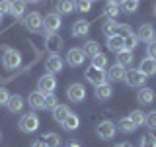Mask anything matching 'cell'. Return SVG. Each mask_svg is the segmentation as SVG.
Listing matches in <instances>:
<instances>
[{
    "label": "cell",
    "mask_w": 156,
    "mask_h": 147,
    "mask_svg": "<svg viewBox=\"0 0 156 147\" xmlns=\"http://www.w3.org/2000/svg\"><path fill=\"white\" fill-rule=\"evenodd\" d=\"M55 88H57V78H55V75H51V73H45V75L37 81V90L43 92V94H53Z\"/></svg>",
    "instance_id": "6da1fadb"
},
{
    "label": "cell",
    "mask_w": 156,
    "mask_h": 147,
    "mask_svg": "<svg viewBox=\"0 0 156 147\" xmlns=\"http://www.w3.org/2000/svg\"><path fill=\"white\" fill-rule=\"evenodd\" d=\"M96 131H98V135H100V139L109 141V139H113V135L117 134V126L111 120H104V122L98 124V130Z\"/></svg>",
    "instance_id": "7a4b0ae2"
},
{
    "label": "cell",
    "mask_w": 156,
    "mask_h": 147,
    "mask_svg": "<svg viewBox=\"0 0 156 147\" xmlns=\"http://www.w3.org/2000/svg\"><path fill=\"white\" fill-rule=\"evenodd\" d=\"M39 127V118L37 114H33V112H27V114L22 116V120H20V130L26 131V134H33Z\"/></svg>",
    "instance_id": "3957f363"
},
{
    "label": "cell",
    "mask_w": 156,
    "mask_h": 147,
    "mask_svg": "<svg viewBox=\"0 0 156 147\" xmlns=\"http://www.w3.org/2000/svg\"><path fill=\"white\" fill-rule=\"evenodd\" d=\"M84 77H86V81L90 82V85H104L105 82V78H107V75H105V71L104 69H96V67H88L86 69V73H84Z\"/></svg>",
    "instance_id": "277c9868"
},
{
    "label": "cell",
    "mask_w": 156,
    "mask_h": 147,
    "mask_svg": "<svg viewBox=\"0 0 156 147\" xmlns=\"http://www.w3.org/2000/svg\"><path fill=\"white\" fill-rule=\"evenodd\" d=\"M61 26H62V20H61V16H58L57 12H51V14H47V16L43 18V29H45L47 36L49 33H55Z\"/></svg>",
    "instance_id": "5b68a950"
},
{
    "label": "cell",
    "mask_w": 156,
    "mask_h": 147,
    "mask_svg": "<svg viewBox=\"0 0 156 147\" xmlns=\"http://www.w3.org/2000/svg\"><path fill=\"white\" fill-rule=\"evenodd\" d=\"M20 63H22V55H20L16 49H6V53L2 57V65L6 69H18Z\"/></svg>",
    "instance_id": "8992f818"
},
{
    "label": "cell",
    "mask_w": 156,
    "mask_h": 147,
    "mask_svg": "<svg viewBox=\"0 0 156 147\" xmlns=\"http://www.w3.org/2000/svg\"><path fill=\"white\" fill-rule=\"evenodd\" d=\"M66 96H68V100H72V102H82L86 98V88L84 85H80V82H74V85H70L68 86V90H66Z\"/></svg>",
    "instance_id": "52a82bcc"
},
{
    "label": "cell",
    "mask_w": 156,
    "mask_h": 147,
    "mask_svg": "<svg viewBox=\"0 0 156 147\" xmlns=\"http://www.w3.org/2000/svg\"><path fill=\"white\" fill-rule=\"evenodd\" d=\"M23 24H26V28L29 32H39L43 28V16L39 12H31L23 18Z\"/></svg>",
    "instance_id": "ba28073f"
},
{
    "label": "cell",
    "mask_w": 156,
    "mask_h": 147,
    "mask_svg": "<svg viewBox=\"0 0 156 147\" xmlns=\"http://www.w3.org/2000/svg\"><path fill=\"white\" fill-rule=\"evenodd\" d=\"M125 82L129 86L135 88V86L144 85V82H146V77L139 71V69H129V71H127V75H125Z\"/></svg>",
    "instance_id": "9c48e42d"
},
{
    "label": "cell",
    "mask_w": 156,
    "mask_h": 147,
    "mask_svg": "<svg viewBox=\"0 0 156 147\" xmlns=\"http://www.w3.org/2000/svg\"><path fill=\"white\" fill-rule=\"evenodd\" d=\"M84 61H86V53L82 51V49H78V47H72L70 51L66 53V63L70 67H80Z\"/></svg>",
    "instance_id": "30bf717a"
},
{
    "label": "cell",
    "mask_w": 156,
    "mask_h": 147,
    "mask_svg": "<svg viewBox=\"0 0 156 147\" xmlns=\"http://www.w3.org/2000/svg\"><path fill=\"white\" fill-rule=\"evenodd\" d=\"M45 43H47V49L51 55H58V51L62 49V37L57 36V33H49Z\"/></svg>",
    "instance_id": "8fae6325"
},
{
    "label": "cell",
    "mask_w": 156,
    "mask_h": 147,
    "mask_svg": "<svg viewBox=\"0 0 156 147\" xmlns=\"http://www.w3.org/2000/svg\"><path fill=\"white\" fill-rule=\"evenodd\" d=\"M136 37H139V41H154L156 39V33H154V28L150 26V24H143V26L139 28V32H136Z\"/></svg>",
    "instance_id": "7c38bea8"
},
{
    "label": "cell",
    "mask_w": 156,
    "mask_h": 147,
    "mask_svg": "<svg viewBox=\"0 0 156 147\" xmlns=\"http://www.w3.org/2000/svg\"><path fill=\"white\" fill-rule=\"evenodd\" d=\"M139 71L143 73L144 77H154L156 75V59L152 57H144L139 65Z\"/></svg>",
    "instance_id": "4fadbf2b"
},
{
    "label": "cell",
    "mask_w": 156,
    "mask_h": 147,
    "mask_svg": "<svg viewBox=\"0 0 156 147\" xmlns=\"http://www.w3.org/2000/svg\"><path fill=\"white\" fill-rule=\"evenodd\" d=\"M88 32H90V22L88 20H76L72 24V36L84 37V36H88Z\"/></svg>",
    "instance_id": "5bb4252c"
},
{
    "label": "cell",
    "mask_w": 156,
    "mask_h": 147,
    "mask_svg": "<svg viewBox=\"0 0 156 147\" xmlns=\"http://www.w3.org/2000/svg\"><path fill=\"white\" fill-rule=\"evenodd\" d=\"M45 67H47V73H51V75L61 73V71H62V59L58 57V55H49Z\"/></svg>",
    "instance_id": "9a60e30c"
},
{
    "label": "cell",
    "mask_w": 156,
    "mask_h": 147,
    "mask_svg": "<svg viewBox=\"0 0 156 147\" xmlns=\"http://www.w3.org/2000/svg\"><path fill=\"white\" fill-rule=\"evenodd\" d=\"M107 75V78H109V81H125V75H127V71H125V67H121V65H111L109 67V71L105 73Z\"/></svg>",
    "instance_id": "2e32d148"
},
{
    "label": "cell",
    "mask_w": 156,
    "mask_h": 147,
    "mask_svg": "<svg viewBox=\"0 0 156 147\" xmlns=\"http://www.w3.org/2000/svg\"><path fill=\"white\" fill-rule=\"evenodd\" d=\"M27 102H29V106H31L33 110H41V108H45V94L39 92V90H35V92L29 94Z\"/></svg>",
    "instance_id": "e0dca14e"
},
{
    "label": "cell",
    "mask_w": 156,
    "mask_h": 147,
    "mask_svg": "<svg viewBox=\"0 0 156 147\" xmlns=\"http://www.w3.org/2000/svg\"><path fill=\"white\" fill-rule=\"evenodd\" d=\"M76 10L74 0H58L57 2V14L58 16H66V14H72Z\"/></svg>",
    "instance_id": "ac0fdd59"
},
{
    "label": "cell",
    "mask_w": 156,
    "mask_h": 147,
    "mask_svg": "<svg viewBox=\"0 0 156 147\" xmlns=\"http://www.w3.org/2000/svg\"><path fill=\"white\" fill-rule=\"evenodd\" d=\"M133 61H135L133 51H127V49H123V51L117 53V65H121V67L129 69L131 65H133Z\"/></svg>",
    "instance_id": "d6986e66"
},
{
    "label": "cell",
    "mask_w": 156,
    "mask_h": 147,
    "mask_svg": "<svg viewBox=\"0 0 156 147\" xmlns=\"http://www.w3.org/2000/svg\"><path fill=\"white\" fill-rule=\"evenodd\" d=\"M111 94H113V88L107 85V82L96 86V98H98V100H109Z\"/></svg>",
    "instance_id": "ffe728a7"
},
{
    "label": "cell",
    "mask_w": 156,
    "mask_h": 147,
    "mask_svg": "<svg viewBox=\"0 0 156 147\" xmlns=\"http://www.w3.org/2000/svg\"><path fill=\"white\" fill-rule=\"evenodd\" d=\"M6 106H8V110L12 112V114H18V112H22V108H23V98L20 94H14V96H10Z\"/></svg>",
    "instance_id": "44dd1931"
},
{
    "label": "cell",
    "mask_w": 156,
    "mask_h": 147,
    "mask_svg": "<svg viewBox=\"0 0 156 147\" xmlns=\"http://www.w3.org/2000/svg\"><path fill=\"white\" fill-rule=\"evenodd\" d=\"M136 98H139L140 104H152V102H154V90H152V88L143 86L139 90V94H136Z\"/></svg>",
    "instance_id": "7402d4cb"
},
{
    "label": "cell",
    "mask_w": 156,
    "mask_h": 147,
    "mask_svg": "<svg viewBox=\"0 0 156 147\" xmlns=\"http://www.w3.org/2000/svg\"><path fill=\"white\" fill-rule=\"evenodd\" d=\"M107 47H109V51H113V53L123 51V49H125V41H123V37H119V36L107 37Z\"/></svg>",
    "instance_id": "603a6c76"
},
{
    "label": "cell",
    "mask_w": 156,
    "mask_h": 147,
    "mask_svg": "<svg viewBox=\"0 0 156 147\" xmlns=\"http://www.w3.org/2000/svg\"><path fill=\"white\" fill-rule=\"evenodd\" d=\"M68 114H70V108L66 104H58L55 110H53V118H55V122H58V124H62Z\"/></svg>",
    "instance_id": "cb8c5ba5"
},
{
    "label": "cell",
    "mask_w": 156,
    "mask_h": 147,
    "mask_svg": "<svg viewBox=\"0 0 156 147\" xmlns=\"http://www.w3.org/2000/svg\"><path fill=\"white\" fill-rule=\"evenodd\" d=\"M78 126H80V118H78L74 112H70V114L66 116V120L62 122V127H65L66 131H74V130H78Z\"/></svg>",
    "instance_id": "d4e9b609"
},
{
    "label": "cell",
    "mask_w": 156,
    "mask_h": 147,
    "mask_svg": "<svg viewBox=\"0 0 156 147\" xmlns=\"http://www.w3.org/2000/svg\"><path fill=\"white\" fill-rule=\"evenodd\" d=\"M117 29H119V24H117L115 20H107V22H104V26H101V32H104L105 37L117 36Z\"/></svg>",
    "instance_id": "484cf974"
},
{
    "label": "cell",
    "mask_w": 156,
    "mask_h": 147,
    "mask_svg": "<svg viewBox=\"0 0 156 147\" xmlns=\"http://www.w3.org/2000/svg\"><path fill=\"white\" fill-rule=\"evenodd\" d=\"M82 51L86 53V57H96L98 53H101V47L98 41H86V45L82 47Z\"/></svg>",
    "instance_id": "4316f807"
},
{
    "label": "cell",
    "mask_w": 156,
    "mask_h": 147,
    "mask_svg": "<svg viewBox=\"0 0 156 147\" xmlns=\"http://www.w3.org/2000/svg\"><path fill=\"white\" fill-rule=\"evenodd\" d=\"M117 127H119L123 134H133V131L136 130V126L133 124V122H131V118H129V116H127V118H121L119 124H117Z\"/></svg>",
    "instance_id": "83f0119b"
},
{
    "label": "cell",
    "mask_w": 156,
    "mask_h": 147,
    "mask_svg": "<svg viewBox=\"0 0 156 147\" xmlns=\"http://www.w3.org/2000/svg\"><path fill=\"white\" fill-rule=\"evenodd\" d=\"M23 12H26V2L23 0H14L12 2V16L14 18H22L23 16Z\"/></svg>",
    "instance_id": "f1b7e54d"
},
{
    "label": "cell",
    "mask_w": 156,
    "mask_h": 147,
    "mask_svg": "<svg viewBox=\"0 0 156 147\" xmlns=\"http://www.w3.org/2000/svg\"><path fill=\"white\" fill-rule=\"evenodd\" d=\"M43 143H45V147H61V135L58 134H47L43 137Z\"/></svg>",
    "instance_id": "f546056e"
},
{
    "label": "cell",
    "mask_w": 156,
    "mask_h": 147,
    "mask_svg": "<svg viewBox=\"0 0 156 147\" xmlns=\"http://www.w3.org/2000/svg\"><path fill=\"white\" fill-rule=\"evenodd\" d=\"M121 12V4H115V2H107L105 6V16H109V20H115Z\"/></svg>",
    "instance_id": "4dcf8cb0"
},
{
    "label": "cell",
    "mask_w": 156,
    "mask_h": 147,
    "mask_svg": "<svg viewBox=\"0 0 156 147\" xmlns=\"http://www.w3.org/2000/svg\"><path fill=\"white\" fill-rule=\"evenodd\" d=\"M129 118H131V122H133L135 126H143L144 120H146V114H144L143 110H133L129 114Z\"/></svg>",
    "instance_id": "1f68e13d"
},
{
    "label": "cell",
    "mask_w": 156,
    "mask_h": 147,
    "mask_svg": "<svg viewBox=\"0 0 156 147\" xmlns=\"http://www.w3.org/2000/svg\"><path fill=\"white\" fill-rule=\"evenodd\" d=\"M139 8V0H123L121 2V10H125L127 14H135Z\"/></svg>",
    "instance_id": "d6a6232c"
},
{
    "label": "cell",
    "mask_w": 156,
    "mask_h": 147,
    "mask_svg": "<svg viewBox=\"0 0 156 147\" xmlns=\"http://www.w3.org/2000/svg\"><path fill=\"white\" fill-rule=\"evenodd\" d=\"M92 67H96V69H105V67H107V57L104 55V53H98L96 57H92Z\"/></svg>",
    "instance_id": "836d02e7"
},
{
    "label": "cell",
    "mask_w": 156,
    "mask_h": 147,
    "mask_svg": "<svg viewBox=\"0 0 156 147\" xmlns=\"http://www.w3.org/2000/svg\"><path fill=\"white\" fill-rule=\"evenodd\" d=\"M123 41H125V49H127V51H133V49L139 45V37H136V33H131V36L123 37Z\"/></svg>",
    "instance_id": "e575fe53"
},
{
    "label": "cell",
    "mask_w": 156,
    "mask_h": 147,
    "mask_svg": "<svg viewBox=\"0 0 156 147\" xmlns=\"http://www.w3.org/2000/svg\"><path fill=\"white\" fill-rule=\"evenodd\" d=\"M92 2H94V0H74V6H76L78 12H90Z\"/></svg>",
    "instance_id": "d590c367"
},
{
    "label": "cell",
    "mask_w": 156,
    "mask_h": 147,
    "mask_svg": "<svg viewBox=\"0 0 156 147\" xmlns=\"http://www.w3.org/2000/svg\"><path fill=\"white\" fill-rule=\"evenodd\" d=\"M140 147H156V135H152V134H146V135H143Z\"/></svg>",
    "instance_id": "8d00e7d4"
},
{
    "label": "cell",
    "mask_w": 156,
    "mask_h": 147,
    "mask_svg": "<svg viewBox=\"0 0 156 147\" xmlns=\"http://www.w3.org/2000/svg\"><path fill=\"white\" fill-rule=\"evenodd\" d=\"M144 124L148 126V130H156V110H152V112H148L146 114V120H144Z\"/></svg>",
    "instance_id": "74e56055"
},
{
    "label": "cell",
    "mask_w": 156,
    "mask_h": 147,
    "mask_svg": "<svg viewBox=\"0 0 156 147\" xmlns=\"http://www.w3.org/2000/svg\"><path fill=\"white\" fill-rule=\"evenodd\" d=\"M58 106V100L55 94H45V108H49V110H55V108Z\"/></svg>",
    "instance_id": "f35d334b"
},
{
    "label": "cell",
    "mask_w": 156,
    "mask_h": 147,
    "mask_svg": "<svg viewBox=\"0 0 156 147\" xmlns=\"http://www.w3.org/2000/svg\"><path fill=\"white\" fill-rule=\"evenodd\" d=\"M131 33H133V29H131L129 24H119V29H117V36L119 37H127Z\"/></svg>",
    "instance_id": "ab89813d"
},
{
    "label": "cell",
    "mask_w": 156,
    "mask_h": 147,
    "mask_svg": "<svg viewBox=\"0 0 156 147\" xmlns=\"http://www.w3.org/2000/svg\"><path fill=\"white\" fill-rule=\"evenodd\" d=\"M12 12V0H0V14Z\"/></svg>",
    "instance_id": "60d3db41"
},
{
    "label": "cell",
    "mask_w": 156,
    "mask_h": 147,
    "mask_svg": "<svg viewBox=\"0 0 156 147\" xmlns=\"http://www.w3.org/2000/svg\"><path fill=\"white\" fill-rule=\"evenodd\" d=\"M8 100H10L8 90H6V88H0V106H6V104H8Z\"/></svg>",
    "instance_id": "b9f144b4"
},
{
    "label": "cell",
    "mask_w": 156,
    "mask_h": 147,
    "mask_svg": "<svg viewBox=\"0 0 156 147\" xmlns=\"http://www.w3.org/2000/svg\"><path fill=\"white\" fill-rule=\"evenodd\" d=\"M146 53H148V57L156 59V39H154V41H150L148 45H146Z\"/></svg>",
    "instance_id": "7bdbcfd3"
},
{
    "label": "cell",
    "mask_w": 156,
    "mask_h": 147,
    "mask_svg": "<svg viewBox=\"0 0 156 147\" xmlns=\"http://www.w3.org/2000/svg\"><path fill=\"white\" fill-rule=\"evenodd\" d=\"M31 147H45L43 141H35V143H31Z\"/></svg>",
    "instance_id": "ee69618b"
},
{
    "label": "cell",
    "mask_w": 156,
    "mask_h": 147,
    "mask_svg": "<svg viewBox=\"0 0 156 147\" xmlns=\"http://www.w3.org/2000/svg\"><path fill=\"white\" fill-rule=\"evenodd\" d=\"M113 147H133L131 143H117V145H113Z\"/></svg>",
    "instance_id": "f6af8a7d"
},
{
    "label": "cell",
    "mask_w": 156,
    "mask_h": 147,
    "mask_svg": "<svg viewBox=\"0 0 156 147\" xmlns=\"http://www.w3.org/2000/svg\"><path fill=\"white\" fill-rule=\"evenodd\" d=\"M68 147H80V143H76V141H70V143H68Z\"/></svg>",
    "instance_id": "bcb514c9"
},
{
    "label": "cell",
    "mask_w": 156,
    "mask_h": 147,
    "mask_svg": "<svg viewBox=\"0 0 156 147\" xmlns=\"http://www.w3.org/2000/svg\"><path fill=\"white\" fill-rule=\"evenodd\" d=\"M23 2H26V4H29V2H31V4H35V2H39V0H23Z\"/></svg>",
    "instance_id": "7dc6e473"
},
{
    "label": "cell",
    "mask_w": 156,
    "mask_h": 147,
    "mask_svg": "<svg viewBox=\"0 0 156 147\" xmlns=\"http://www.w3.org/2000/svg\"><path fill=\"white\" fill-rule=\"evenodd\" d=\"M107 2H115V4H121L123 0H107Z\"/></svg>",
    "instance_id": "c3c4849f"
},
{
    "label": "cell",
    "mask_w": 156,
    "mask_h": 147,
    "mask_svg": "<svg viewBox=\"0 0 156 147\" xmlns=\"http://www.w3.org/2000/svg\"><path fill=\"white\" fill-rule=\"evenodd\" d=\"M0 22H2V14H0Z\"/></svg>",
    "instance_id": "681fc988"
},
{
    "label": "cell",
    "mask_w": 156,
    "mask_h": 147,
    "mask_svg": "<svg viewBox=\"0 0 156 147\" xmlns=\"http://www.w3.org/2000/svg\"><path fill=\"white\" fill-rule=\"evenodd\" d=\"M154 14H156V6H154Z\"/></svg>",
    "instance_id": "f907efd6"
},
{
    "label": "cell",
    "mask_w": 156,
    "mask_h": 147,
    "mask_svg": "<svg viewBox=\"0 0 156 147\" xmlns=\"http://www.w3.org/2000/svg\"><path fill=\"white\" fill-rule=\"evenodd\" d=\"M0 137H2V134H0Z\"/></svg>",
    "instance_id": "816d5d0a"
}]
</instances>
